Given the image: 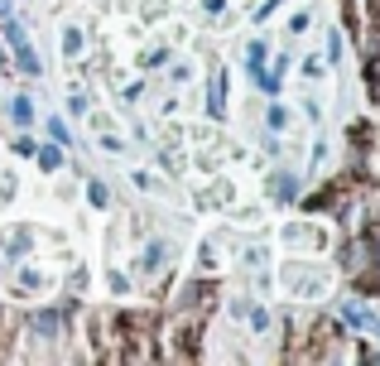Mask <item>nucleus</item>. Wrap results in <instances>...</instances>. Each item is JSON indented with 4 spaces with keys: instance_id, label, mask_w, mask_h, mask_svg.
Returning a JSON list of instances; mask_svg holds the SVG:
<instances>
[{
    "instance_id": "nucleus-1",
    "label": "nucleus",
    "mask_w": 380,
    "mask_h": 366,
    "mask_svg": "<svg viewBox=\"0 0 380 366\" xmlns=\"http://www.w3.org/2000/svg\"><path fill=\"white\" fill-rule=\"evenodd\" d=\"M10 111H15V121H19V125L29 121V101H24V96H15V106H10Z\"/></svg>"
}]
</instances>
